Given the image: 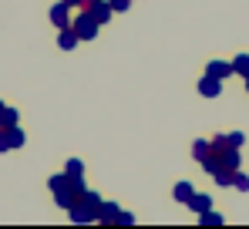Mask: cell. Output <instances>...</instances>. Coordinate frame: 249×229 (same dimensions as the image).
<instances>
[{
	"label": "cell",
	"instance_id": "obj_1",
	"mask_svg": "<svg viewBox=\"0 0 249 229\" xmlns=\"http://www.w3.org/2000/svg\"><path fill=\"white\" fill-rule=\"evenodd\" d=\"M74 20H78V24H74V34L81 40H91L98 34V20H94L91 14H81V17H74Z\"/></svg>",
	"mask_w": 249,
	"mask_h": 229
},
{
	"label": "cell",
	"instance_id": "obj_2",
	"mask_svg": "<svg viewBox=\"0 0 249 229\" xmlns=\"http://www.w3.org/2000/svg\"><path fill=\"white\" fill-rule=\"evenodd\" d=\"M219 91H222V81H219V77L206 75L199 81V95H202V98H219Z\"/></svg>",
	"mask_w": 249,
	"mask_h": 229
},
{
	"label": "cell",
	"instance_id": "obj_3",
	"mask_svg": "<svg viewBox=\"0 0 249 229\" xmlns=\"http://www.w3.org/2000/svg\"><path fill=\"white\" fill-rule=\"evenodd\" d=\"M88 14L98 20V24H105L108 17H111V3H105V0H91V7H88Z\"/></svg>",
	"mask_w": 249,
	"mask_h": 229
},
{
	"label": "cell",
	"instance_id": "obj_4",
	"mask_svg": "<svg viewBox=\"0 0 249 229\" xmlns=\"http://www.w3.org/2000/svg\"><path fill=\"white\" fill-rule=\"evenodd\" d=\"M206 75L219 77V81H222V77H229V75H232V61H212V64L206 68Z\"/></svg>",
	"mask_w": 249,
	"mask_h": 229
},
{
	"label": "cell",
	"instance_id": "obj_5",
	"mask_svg": "<svg viewBox=\"0 0 249 229\" xmlns=\"http://www.w3.org/2000/svg\"><path fill=\"white\" fill-rule=\"evenodd\" d=\"M185 206H189L192 212H206V209L212 206V202H209V195H196V192H192V199H189Z\"/></svg>",
	"mask_w": 249,
	"mask_h": 229
},
{
	"label": "cell",
	"instance_id": "obj_6",
	"mask_svg": "<svg viewBox=\"0 0 249 229\" xmlns=\"http://www.w3.org/2000/svg\"><path fill=\"white\" fill-rule=\"evenodd\" d=\"M51 20H54L57 27H68V3H57V7L51 10Z\"/></svg>",
	"mask_w": 249,
	"mask_h": 229
},
{
	"label": "cell",
	"instance_id": "obj_7",
	"mask_svg": "<svg viewBox=\"0 0 249 229\" xmlns=\"http://www.w3.org/2000/svg\"><path fill=\"white\" fill-rule=\"evenodd\" d=\"M232 75H243V77H249V57H246V54L232 57Z\"/></svg>",
	"mask_w": 249,
	"mask_h": 229
},
{
	"label": "cell",
	"instance_id": "obj_8",
	"mask_svg": "<svg viewBox=\"0 0 249 229\" xmlns=\"http://www.w3.org/2000/svg\"><path fill=\"white\" fill-rule=\"evenodd\" d=\"M192 182H178V186H175V199H178V202H189V199H192Z\"/></svg>",
	"mask_w": 249,
	"mask_h": 229
},
{
	"label": "cell",
	"instance_id": "obj_9",
	"mask_svg": "<svg viewBox=\"0 0 249 229\" xmlns=\"http://www.w3.org/2000/svg\"><path fill=\"white\" fill-rule=\"evenodd\" d=\"M98 219H118V206H98Z\"/></svg>",
	"mask_w": 249,
	"mask_h": 229
},
{
	"label": "cell",
	"instance_id": "obj_10",
	"mask_svg": "<svg viewBox=\"0 0 249 229\" xmlns=\"http://www.w3.org/2000/svg\"><path fill=\"white\" fill-rule=\"evenodd\" d=\"M209 152H212V142H196V145H192V155H196L199 162H202Z\"/></svg>",
	"mask_w": 249,
	"mask_h": 229
},
{
	"label": "cell",
	"instance_id": "obj_11",
	"mask_svg": "<svg viewBox=\"0 0 249 229\" xmlns=\"http://www.w3.org/2000/svg\"><path fill=\"white\" fill-rule=\"evenodd\" d=\"M232 186L243 189V192H249V175H246V172H236V175H232Z\"/></svg>",
	"mask_w": 249,
	"mask_h": 229
},
{
	"label": "cell",
	"instance_id": "obj_12",
	"mask_svg": "<svg viewBox=\"0 0 249 229\" xmlns=\"http://www.w3.org/2000/svg\"><path fill=\"white\" fill-rule=\"evenodd\" d=\"M68 175H71V179H74V182H81V175H84L81 162H68Z\"/></svg>",
	"mask_w": 249,
	"mask_h": 229
},
{
	"label": "cell",
	"instance_id": "obj_13",
	"mask_svg": "<svg viewBox=\"0 0 249 229\" xmlns=\"http://www.w3.org/2000/svg\"><path fill=\"white\" fill-rule=\"evenodd\" d=\"M199 219H202V223H206V226H212V223H215V226H219V223H222V216H219V212H199Z\"/></svg>",
	"mask_w": 249,
	"mask_h": 229
},
{
	"label": "cell",
	"instance_id": "obj_14",
	"mask_svg": "<svg viewBox=\"0 0 249 229\" xmlns=\"http://www.w3.org/2000/svg\"><path fill=\"white\" fill-rule=\"evenodd\" d=\"M74 40H78L74 31H64V34H61V47H74Z\"/></svg>",
	"mask_w": 249,
	"mask_h": 229
},
{
	"label": "cell",
	"instance_id": "obj_15",
	"mask_svg": "<svg viewBox=\"0 0 249 229\" xmlns=\"http://www.w3.org/2000/svg\"><path fill=\"white\" fill-rule=\"evenodd\" d=\"M243 142H246V138H243V135H239V132H232V135H229V145H236V149H239V145H243Z\"/></svg>",
	"mask_w": 249,
	"mask_h": 229
},
{
	"label": "cell",
	"instance_id": "obj_16",
	"mask_svg": "<svg viewBox=\"0 0 249 229\" xmlns=\"http://www.w3.org/2000/svg\"><path fill=\"white\" fill-rule=\"evenodd\" d=\"M131 0H111V10H128Z\"/></svg>",
	"mask_w": 249,
	"mask_h": 229
},
{
	"label": "cell",
	"instance_id": "obj_17",
	"mask_svg": "<svg viewBox=\"0 0 249 229\" xmlns=\"http://www.w3.org/2000/svg\"><path fill=\"white\" fill-rule=\"evenodd\" d=\"M3 121L7 125H17V112H3Z\"/></svg>",
	"mask_w": 249,
	"mask_h": 229
},
{
	"label": "cell",
	"instance_id": "obj_18",
	"mask_svg": "<svg viewBox=\"0 0 249 229\" xmlns=\"http://www.w3.org/2000/svg\"><path fill=\"white\" fill-rule=\"evenodd\" d=\"M0 118H3V105H0Z\"/></svg>",
	"mask_w": 249,
	"mask_h": 229
},
{
	"label": "cell",
	"instance_id": "obj_19",
	"mask_svg": "<svg viewBox=\"0 0 249 229\" xmlns=\"http://www.w3.org/2000/svg\"><path fill=\"white\" fill-rule=\"evenodd\" d=\"M246 91H249V77H246Z\"/></svg>",
	"mask_w": 249,
	"mask_h": 229
}]
</instances>
